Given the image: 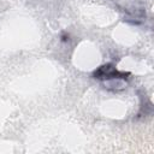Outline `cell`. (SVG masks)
<instances>
[{"label":"cell","mask_w":154,"mask_h":154,"mask_svg":"<svg viewBox=\"0 0 154 154\" xmlns=\"http://www.w3.org/2000/svg\"><path fill=\"white\" fill-rule=\"evenodd\" d=\"M130 73L124 71H118L113 64H103L99 66L94 72L93 77L100 81H109V79H123L126 81Z\"/></svg>","instance_id":"cell-1"}]
</instances>
